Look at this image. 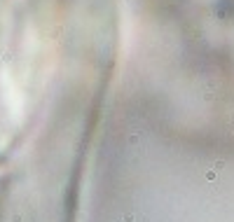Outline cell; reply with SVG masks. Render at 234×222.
<instances>
[{
	"mask_svg": "<svg viewBox=\"0 0 234 222\" xmlns=\"http://www.w3.org/2000/svg\"><path fill=\"white\" fill-rule=\"evenodd\" d=\"M87 126L66 122L17 168L0 194V222H73Z\"/></svg>",
	"mask_w": 234,
	"mask_h": 222,
	"instance_id": "6da1fadb",
	"label": "cell"
}]
</instances>
